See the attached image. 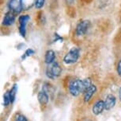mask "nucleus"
I'll return each instance as SVG.
<instances>
[{"label":"nucleus","mask_w":121,"mask_h":121,"mask_svg":"<svg viewBox=\"0 0 121 121\" xmlns=\"http://www.w3.org/2000/svg\"><path fill=\"white\" fill-rule=\"evenodd\" d=\"M82 121H92V120H90V119H86V120H82Z\"/></svg>","instance_id":"4be33fe9"},{"label":"nucleus","mask_w":121,"mask_h":121,"mask_svg":"<svg viewBox=\"0 0 121 121\" xmlns=\"http://www.w3.org/2000/svg\"><path fill=\"white\" fill-rule=\"evenodd\" d=\"M11 104L10 102V92L7 91L4 93L3 95V104L5 107H8Z\"/></svg>","instance_id":"2eb2a0df"},{"label":"nucleus","mask_w":121,"mask_h":121,"mask_svg":"<svg viewBox=\"0 0 121 121\" xmlns=\"http://www.w3.org/2000/svg\"><path fill=\"white\" fill-rule=\"evenodd\" d=\"M36 1V0H22V6H23V10H29L33 5L35 6Z\"/></svg>","instance_id":"4468645a"},{"label":"nucleus","mask_w":121,"mask_h":121,"mask_svg":"<svg viewBox=\"0 0 121 121\" xmlns=\"http://www.w3.org/2000/svg\"><path fill=\"white\" fill-rule=\"evenodd\" d=\"M8 7L15 15H19L22 10H24L22 0H10Z\"/></svg>","instance_id":"423d86ee"},{"label":"nucleus","mask_w":121,"mask_h":121,"mask_svg":"<svg viewBox=\"0 0 121 121\" xmlns=\"http://www.w3.org/2000/svg\"><path fill=\"white\" fill-rule=\"evenodd\" d=\"M119 99L121 101V87L120 88V89H119Z\"/></svg>","instance_id":"412c9836"},{"label":"nucleus","mask_w":121,"mask_h":121,"mask_svg":"<svg viewBox=\"0 0 121 121\" xmlns=\"http://www.w3.org/2000/svg\"><path fill=\"white\" fill-rule=\"evenodd\" d=\"M17 89H18L17 84H14L12 86V88H10V90L9 91V92H10V102H11V104H13V103H14V101H15L16 96H17Z\"/></svg>","instance_id":"ddd939ff"},{"label":"nucleus","mask_w":121,"mask_h":121,"mask_svg":"<svg viewBox=\"0 0 121 121\" xmlns=\"http://www.w3.org/2000/svg\"><path fill=\"white\" fill-rule=\"evenodd\" d=\"M116 104V98L112 94H108L104 100V104H105V110L109 111L115 107Z\"/></svg>","instance_id":"9d476101"},{"label":"nucleus","mask_w":121,"mask_h":121,"mask_svg":"<svg viewBox=\"0 0 121 121\" xmlns=\"http://www.w3.org/2000/svg\"><path fill=\"white\" fill-rule=\"evenodd\" d=\"M91 26V22L90 20H82L79 22L75 28V34L78 37L84 36L90 29Z\"/></svg>","instance_id":"20e7f679"},{"label":"nucleus","mask_w":121,"mask_h":121,"mask_svg":"<svg viewBox=\"0 0 121 121\" xmlns=\"http://www.w3.org/2000/svg\"><path fill=\"white\" fill-rule=\"evenodd\" d=\"M29 20H30V16L28 15H21L18 18V30L22 38H26L27 25Z\"/></svg>","instance_id":"39448f33"},{"label":"nucleus","mask_w":121,"mask_h":121,"mask_svg":"<svg viewBox=\"0 0 121 121\" xmlns=\"http://www.w3.org/2000/svg\"><path fill=\"white\" fill-rule=\"evenodd\" d=\"M63 38L60 37L58 34H55V42H57V41H60L61 42H63Z\"/></svg>","instance_id":"aec40b11"},{"label":"nucleus","mask_w":121,"mask_h":121,"mask_svg":"<svg viewBox=\"0 0 121 121\" xmlns=\"http://www.w3.org/2000/svg\"><path fill=\"white\" fill-rule=\"evenodd\" d=\"M97 86H96L95 84H93L90 86V88H88L83 93V100H84V102H86V103L90 102L91 100V99L93 98V96L95 95V93L97 92Z\"/></svg>","instance_id":"0eeeda50"},{"label":"nucleus","mask_w":121,"mask_h":121,"mask_svg":"<svg viewBox=\"0 0 121 121\" xmlns=\"http://www.w3.org/2000/svg\"><path fill=\"white\" fill-rule=\"evenodd\" d=\"M15 121H28V120H27V118L24 115L19 114V115L17 116V118H16Z\"/></svg>","instance_id":"a211bd4d"},{"label":"nucleus","mask_w":121,"mask_h":121,"mask_svg":"<svg viewBox=\"0 0 121 121\" xmlns=\"http://www.w3.org/2000/svg\"><path fill=\"white\" fill-rule=\"evenodd\" d=\"M116 72H117V74L119 75V77H121V59L118 61L117 67H116Z\"/></svg>","instance_id":"6ab92c4d"},{"label":"nucleus","mask_w":121,"mask_h":121,"mask_svg":"<svg viewBox=\"0 0 121 121\" xmlns=\"http://www.w3.org/2000/svg\"><path fill=\"white\" fill-rule=\"evenodd\" d=\"M56 53H55L54 50L52 49H48L46 51L44 55V62L47 64V65H51L53 62L56 61Z\"/></svg>","instance_id":"f8f14e48"},{"label":"nucleus","mask_w":121,"mask_h":121,"mask_svg":"<svg viewBox=\"0 0 121 121\" xmlns=\"http://www.w3.org/2000/svg\"><path fill=\"white\" fill-rule=\"evenodd\" d=\"M15 14H13L12 11H8L5 14L3 19V25L5 26H10L15 22L16 18Z\"/></svg>","instance_id":"1a4fd4ad"},{"label":"nucleus","mask_w":121,"mask_h":121,"mask_svg":"<svg viewBox=\"0 0 121 121\" xmlns=\"http://www.w3.org/2000/svg\"><path fill=\"white\" fill-rule=\"evenodd\" d=\"M105 110V104H104V100H99L93 104L92 108V111L95 116H99Z\"/></svg>","instance_id":"6e6552de"},{"label":"nucleus","mask_w":121,"mask_h":121,"mask_svg":"<svg viewBox=\"0 0 121 121\" xmlns=\"http://www.w3.org/2000/svg\"><path fill=\"white\" fill-rule=\"evenodd\" d=\"M34 53H35V51H34V49H31V48H29V49H27L26 50V52H25L24 54L22 55V60H24V59H26V58H29V57L33 55Z\"/></svg>","instance_id":"dca6fc26"},{"label":"nucleus","mask_w":121,"mask_h":121,"mask_svg":"<svg viewBox=\"0 0 121 121\" xmlns=\"http://www.w3.org/2000/svg\"><path fill=\"white\" fill-rule=\"evenodd\" d=\"M68 90L70 94L74 97H77L81 94L84 93L86 88L84 85L83 80L80 79H74L69 83L68 85Z\"/></svg>","instance_id":"f257e3e1"},{"label":"nucleus","mask_w":121,"mask_h":121,"mask_svg":"<svg viewBox=\"0 0 121 121\" xmlns=\"http://www.w3.org/2000/svg\"><path fill=\"white\" fill-rule=\"evenodd\" d=\"M37 100L40 105L45 106V105H47L49 101V96L45 91L44 90L40 91L37 94Z\"/></svg>","instance_id":"9b49d317"},{"label":"nucleus","mask_w":121,"mask_h":121,"mask_svg":"<svg viewBox=\"0 0 121 121\" xmlns=\"http://www.w3.org/2000/svg\"><path fill=\"white\" fill-rule=\"evenodd\" d=\"M46 76L50 80H54L59 77L62 73V68L57 61H55L51 65H48V67L45 71Z\"/></svg>","instance_id":"7ed1b4c3"},{"label":"nucleus","mask_w":121,"mask_h":121,"mask_svg":"<svg viewBox=\"0 0 121 121\" xmlns=\"http://www.w3.org/2000/svg\"><path fill=\"white\" fill-rule=\"evenodd\" d=\"M80 58V49L78 47H72L65 56L63 57V62L66 65H72L76 63Z\"/></svg>","instance_id":"f03ea898"},{"label":"nucleus","mask_w":121,"mask_h":121,"mask_svg":"<svg viewBox=\"0 0 121 121\" xmlns=\"http://www.w3.org/2000/svg\"><path fill=\"white\" fill-rule=\"evenodd\" d=\"M45 3V0H36V3H35V7L38 10L43 8V6H44Z\"/></svg>","instance_id":"f3484780"}]
</instances>
